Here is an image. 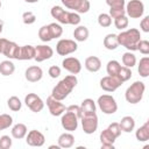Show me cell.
Returning <instances> with one entry per match:
<instances>
[{
    "mask_svg": "<svg viewBox=\"0 0 149 149\" xmlns=\"http://www.w3.org/2000/svg\"><path fill=\"white\" fill-rule=\"evenodd\" d=\"M140 28L144 33H149V16H144L140 22Z\"/></svg>",
    "mask_w": 149,
    "mask_h": 149,
    "instance_id": "obj_46",
    "label": "cell"
},
{
    "mask_svg": "<svg viewBox=\"0 0 149 149\" xmlns=\"http://www.w3.org/2000/svg\"><path fill=\"white\" fill-rule=\"evenodd\" d=\"M119 126L121 128V132H125V133H130L134 130L135 128V120L133 116L130 115H126L123 116L120 122H119Z\"/></svg>",
    "mask_w": 149,
    "mask_h": 149,
    "instance_id": "obj_22",
    "label": "cell"
},
{
    "mask_svg": "<svg viewBox=\"0 0 149 149\" xmlns=\"http://www.w3.org/2000/svg\"><path fill=\"white\" fill-rule=\"evenodd\" d=\"M48 28H49V31H50V35H51L52 40L61 37L62 34H63V28H62V26L58 24V23H56V22H52V23L48 24Z\"/></svg>",
    "mask_w": 149,
    "mask_h": 149,
    "instance_id": "obj_34",
    "label": "cell"
},
{
    "mask_svg": "<svg viewBox=\"0 0 149 149\" xmlns=\"http://www.w3.org/2000/svg\"><path fill=\"white\" fill-rule=\"evenodd\" d=\"M81 127L85 134H93L98 129V116L97 114H88V115H81Z\"/></svg>",
    "mask_w": 149,
    "mask_h": 149,
    "instance_id": "obj_11",
    "label": "cell"
},
{
    "mask_svg": "<svg viewBox=\"0 0 149 149\" xmlns=\"http://www.w3.org/2000/svg\"><path fill=\"white\" fill-rule=\"evenodd\" d=\"M122 64L129 69H132L136 64V57L132 51H127L122 55Z\"/></svg>",
    "mask_w": 149,
    "mask_h": 149,
    "instance_id": "obj_32",
    "label": "cell"
},
{
    "mask_svg": "<svg viewBox=\"0 0 149 149\" xmlns=\"http://www.w3.org/2000/svg\"><path fill=\"white\" fill-rule=\"evenodd\" d=\"M78 120L79 118L74 113L65 109V112L62 114V118H61V125L65 130L73 132L78 128Z\"/></svg>",
    "mask_w": 149,
    "mask_h": 149,
    "instance_id": "obj_9",
    "label": "cell"
},
{
    "mask_svg": "<svg viewBox=\"0 0 149 149\" xmlns=\"http://www.w3.org/2000/svg\"><path fill=\"white\" fill-rule=\"evenodd\" d=\"M10 133H12V136H13L14 139L21 140V139L26 137V135H27V133H28V129H27V126H26L24 123H20V122H19V123H16V125L13 126Z\"/></svg>",
    "mask_w": 149,
    "mask_h": 149,
    "instance_id": "obj_25",
    "label": "cell"
},
{
    "mask_svg": "<svg viewBox=\"0 0 149 149\" xmlns=\"http://www.w3.org/2000/svg\"><path fill=\"white\" fill-rule=\"evenodd\" d=\"M137 71L140 73V76L142 78H147L149 76V57L144 56L140 59L139 66H137Z\"/></svg>",
    "mask_w": 149,
    "mask_h": 149,
    "instance_id": "obj_30",
    "label": "cell"
},
{
    "mask_svg": "<svg viewBox=\"0 0 149 149\" xmlns=\"http://www.w3.org/2000/svg\"><path fill=\"white\" fill-rule=\"evenodd\" d=\"M144 91H146L144 83L140 81V80H136L130 86H128V88L125 92V98H126L127 102H129L132 105L139 104L143 98Z\"/></svg>",
    "mask_w": 149,
    "mask_h": 149,
    "instance_id": "obj_4",
    "label": "cell"
},
{
    "mask_svg": "<svg viewBox=\"0 0 149 149\" xmlns=\"http://www.w3.org/2000/svg\"><path fill=\"white\" fill-rule=\"evenodd\" d=\"M0 8H1V1H0Z\"/></svg>",
    "mask_w": 149,
    "mask_h": 149,
    "instance_id": "obj_52",
    "label": "cell"
},
{
    "mask_svg": "<svg viewBox=\"0 0 149 149\" xmlns=\"http://www.w3.org/2000/svg\"><path fill=\"white\" fill-rule=\"evenodd\" d=\"M38 37L42 42H50L52 40L51 35H50V31H49V28H48V24L47 26H42L40 29H38Z\"/></svg>",
    "mask_w": 149,
    "mask_h": 149,
    "instance_id": "obj_36",
    "label": "cell"
},
{
    "mask_svg": "<svg viewBox=\"0 0 149 149\" xmlns=\"http://www.w3.org/2000/svg\"><path fill=\"white\" fill-rule=\"evenodd\" d=\"M109 9H125V0H106Z\"/></svg>",
    "mask_w": 149,
    "mask_h": 149,
    "instance_id": "obj_40",
    "label": "cell"
},
{
    "mask_svg": "<svg viewBox=\"0 0 149 149\" xmlns=\"http://www.w3.org/2000/svg\"><path fill=\"white\" fill-rule=\"evenodd\" d=\"M22 21H23L24 24H33L36 21V15L30 10L24 12L22 14Z\"/></svg>",
    "mask_w": 149,
    "mask_h": 149,
    "instance_id": "obj_41",
    "label": "cell"
},
{
    "mask_svg": "<svg viewBox=\"0 0 149 149\" xmlns=\"http://www.w3.org/2000/svg\"><path fill=\"white\" fill-rule=\"evenodd\" d=\"M2 29H3V21L0 20V34L2 33Z\"/></svg>",
    "mask_w": 149,
    "mask_h": 149,
    "instance_id": "obj_49",
    "label": "cell"
},
{
    "mask_svg": "<svg viewBox=\"0 0 149 149\" xmlns=\"http://www.w3.org/2000/svg\"><path fill=\"white\" fill-rule=\"evenodd\" d=\"M34 57H35V47H33L30 44L20 47L17 59H20V61H30V59H34Z\"/></svg>",
    "mask_w": 149,
    "mask_h": 149,
    "instance_id": "obj_20",
    "label": "cell"
},
{
    "mask_svg": "<svg viewBox=\"0 0 149 149\" xmlns=\"http://www.w3.org/2000/svg\"><path fill=\"white\" fill-rule=\"evenodd\" d=\"M107 128L114 134V136H115L116 139L121 135V128H120V126H119V122H112Z\"/></svg>",
    "mask_w": 149,
    "mask_h": 149,
    "instance_id": "obj_44",
    "label": "cell"
},
{
    "mask_svg": "<svg viewBox=\"0 0 149 149\" xmlns=\"http://www.w3.org/2000/svg\"><path fill=\"white\" fill-rule=\"evenodd\" d=\"M78 44L74 40L69 38H62L56 44V52L61 56H68L74 51H77Z\"/></svg>",
    "mask_w": 149,
    "mask_h": 149,
    "instance_id": "obj_6",
    "label": "cell"
},
{
    "mask_svg": "<svg viewBox=\"0 0 149 149\" xmlns=\"http://www.w3.org/2000/svg\"><path fill=\"white\" fill-rule=\"evenodd\" d=\"M140 40H141V33L136 28H130V29L123 30L118 35L119 45L125 47L128 51L137 50V44H139Z\"/></svg>",
    "mask_w": 149,
    "mask_h": 149,
    "instance_id": "obj_2",
    "label": "cell"
},
{
    "mask_svg": "<svg viewBox=\"0 0 149 149\" xmlns=\"http://www.w3.org/2000/svg\"><path fill=\"white\" fill-rule=\"evenodd\" d=\"M13 123V118L9 114H0V132L9 128Z\"/></svg>",
    "mask_w": 149,
    "mask_h": 149,
    "instance_id": "obj_35",
    "label": "cell"
},
{
    "mask_svg": "<svg viewBox=\"0 0 149 149\" xmlns=\"http://www.w3.org/2000/svg\"><path fill=\"white\" fill-rule=\"evenodd\" d=\"M26 142L30 147H42L45 142V137L41 132H38L36 129H33L29 133H27Z\"/></svg>",
    "mask_w": 149,
    "mask_h": 149,
    "instance_id": "obj_14",
    "label": "cell"
},
{
    "mask_svg": "<svg viewBox=\"0 0 149 149\" xmlns=\"http://www.w3.org/2000/svg\"><path fill=\"white\" fill-rule=\"evenodd\" d=\"M98 106L100 111L105 114H114L118 111V104L114 99V97L109 94H102L98 98Z\"/></svg>",
    "mask_w": 149,
    "mask_h": 149,
    "instance_id": "obj_5",
    "label": "cell"
},
{
    "mask_svg": "<svg viewBox=\"0 0 149 149\" xmlns=\"http://www.w3.org/2000/svg\"><path fill=\"white\" fill-rule=\"evenodd\" d=\"M52 55H54L52 48L47 45V44H41V45H36L35 47V57H34V59L37 63L51 58Z\"/></svg>",
    "mask_w": 149,
    "mask_h": 149,
    "instance_id": "obj_13",
    "label": "cell"
},
{
    "mask_svg": "<svg viewBox=\"0 0 149 149\" xmlns=\"http://www.w3.org/2000/svg\"><path fill=\"white\" fill-rule=\"evenodd\" d=\"M24 104L34 113H38L44 108V101L35 93H28L24 97Z\"/></svg>",
    "mask_w": 149,
    "mask_h": 149,
    "instance_id": "obj_10",
    "label": "cell"
},
{
    "mask_svg": "<svg viewBox=\"0 0 149 149\" xmlns=\"http://www.w3.org/2000/svg\"><path fill=\"white\" fill-rule=\"evenodd\" d=\"M85 69L90 72H98L101 68V61L97 56H90L85 59Z\"/></svg>",
    "mask_w": 149,
    "mask_h": 149,
    "instance_id": "obj_21",
    "label": "cell"
},
{
    "mask_svg": "<svg viewBox=\"0 0 149 149\" xmlns=\"http://www.w3.org/2000/svg\"><path fill=\"white\" fill-rule=\"evenodd\" d=\"M74 144V136L69 132V133H63L58 137V146L61 148H71Z\"/></svg>",
    "mask_w": 149,
    "mask_h": 149,
    "instance_id": "obj_23",
    "label": "cell"
},
{
    "mask_svg": "<svg viewBox=\"0 0 149 149\" xmlns=\"http://www.w3.org/2000/svg\"><path fill=\"white\" fill-rule=\"evenodd\" d=\"M128 17L126 15H122V16H119V17H115L114 19V26L116 29H120V30H123L128 27Z\"/></svg>",
    "mask_w": 149,
    "mask_h": 149,
    "instance_id": "obj_38",
    "label": "cell"
},
{
    "mask_svg": "<svg viewBox=\"0 0 149 149\" xmlns=\"http://www.w3.org/2000/svg\"><path fill=\"white\" fill-rule=\"evenodd\" d=\"M12 147V139L8 135H2L0 137V149H9Z\"/></svg>",
    "mask_w": 149,
    "mask_h": 149,
    "instance_id": "obj_43",
    "label": "cell"
},
{
    "mask_svg": "<svg viewBox=\"0 0 149 149\" xmlns=\"http://www.w3.org/2000/svg\"><path fill=\"white\" fill-rule=\"evenodd\" d=\"M47 106H48L49 112L52 116H59L66 109V107L61 102V100H57V99L52 98L51 95L47 98Z\"/></svg>",
    "mask_w": 149,
    "mask_h": 149,
    "instance_id": "obj_15",
    "label": "cell"
},
{
    "mask_svg": "<svg viewBox=\"0 0 149 149\" xmlns=\"http://www.w3.org/2000/svg\"><path fill=\"white\" fill-rule=\"evenodd\" d=\"M120 69H121V64L115 59L109 61L106 65V71H107V74H109V76H115L116 77Z\"/></svg>",
    "mask_w": 149,
    "mask_h": 149,
    "instance_id": "obj_31",
    "label": "cell"
},
{
    "mask_svg": "<svg viewBox=\"0 0 149 149\" xmlns=\"http://www.w3.org/2000/svg\"><path fill=\"white\" fill-rule=\"evenodd\" d=\"M137 50L143 55H148L149 54V42L147 40H140V42L137 44Z\"/></svg>",
    "mask_w": 149,
    "mask_h": 149,
    "instance_id": "obj_42",
    "label": "cell"
},
{
    "mask_svg": "<svg viewBox=\"0 0 149 149\" xmlns=\"http://www.w3.org/2000/svg\"><path fill=\"white\" fill-rule=\"evenodd\" d=\"M115 140H116V137L114 136V134L108 128L104 129L100 133V142H101L102 149H113Z\"/></svg>",
    "mask_w": 149,
    "mask_h": 149,
    "instance_id": "obj_17",
    "label": "cell"
},
{
    "mask_svg": "<svg viewBox=\"0 0 149 149\" xmlns=\"http://www.w3.org/2000/svg\"><path fill=\"white\" fill-rule=\"evenodd\" d=\"M78 79L76 77V74H69L65 78H63L62 80H59L56 86L52 88L51 92V97L57 99V100H64L71 92L72 90L77 86Z\"/></svg>",
    "mask_w": 149,
    "mask_h": 149,
    "instance_id": "obj_1",
    "label": "cell"
},
{
    "mask_svg": "<svg viewBox=\"0 0 149 149\" xmlns=\"http://www.w3.org/2000/svg\"><path fill=\"white\" fill-rule=\"evenodd\" d=\"M24 77L30 83H37L42 79L43 77V71L40 66L37 65H31L29 68H27L26 72H24Z\"/></svg>",
    "mask_w": 149,
    "mask_h": 149,
    "instance_id": "obj_18",
    "label": "cell"
},
{
    "mask_svg": "<svg viewBox=\"0 0 149 149\" xmlns=\"http://www.w3.org/2000/svg\"><path fill=\"white\" fill-rule=\"evenodd\" d=\"M66 111L74 113L79 119L81 118V109H80V106H78V105H70L69 107H66Z\"/></svg>",
    "mask_w": 149,
    "mask_h": 149,
    "instance_id": "obj_47",
    "label": "cell"
},
{
    "mask_svg": "<svg viewBox=\"0 0 149 149\" xmlns=\"http://www.w3.org/2000/svg\"><path fill=\"white\" fill-rule=\"evenodd\" d=\"M80 109H81V115L94 114L95 113V102L93 101V99L86 98V99H84L81 101Z\"/></svg>",
    "mask_w": 149,
    "mask_h": 149,
    "instance_id": "obj_24",
    "label": "cell"
},
{
    "mask_svg": "<svg viewBox=\"0 0 149 149\" xmlns=\"http://www.w3.org/2000/svg\"><path fill=\"white\" fill-rule=\"evenodd\" d=\"M7 41H8V40H6V38H0V54H2L3 48H5L6 43H7Z\"/></svg>",
    "mask_w": 149,
    "mask_h": 149,
    "instance_id": "obj_48",
    "label": "cell"
},
{
    "mask_svg": "<svg viewBox=\"0 0 149 149\" xmlns=\"http://www.w3.org/2000/svg\"><path fill=\"white\" fill-rule=\"evenodd\" d=\"M123 83L115 76H105L100 79V87L106 92H114Z\"/></svg>",
    "mask_w": 149,
    "mask_h": 149,
    "instance_id": "obj_12",
    "label": "cell"
},
{
    "mask_svg": "<svg viewBox=\"0 0 149 149\" xmlns=\"http://www.w3.org/2000/svg\"><path fill=\"white\" fill-rule=\"evenodd\" d=\"M55 148H56V149H59L61 147H59L58 144H57V146H50V147H49V149H55Z\"/></svg>",
    "mask_w": 149,
    "mask_h": 149,
    "instance_id": "obj_51",
    "label": "cell"
},
{
    "mask_svg": "<svg viewBox=\"0 0 149 149\" xmlns=\"http://www.w3.org/2000/svg\"><path fill=\"white\" fill-rule=\"evenodd\" d=\"M19 51H20L19 44H16L15 42H12V41H7V43H6L5 48H3L2 54L7 58H9V59H17Z\"/></svg>",
    "mask_w": 149,
    "mask_h": 149,
    "instance_id": "obj_19",
    "label": "cell"
},
{
    "mask_svg": "<svg viewBox=\"0 0 149 149\" xmlns=\"http://www.w3.org/2000/svg\"><path fill=\"white\" fill-rule=\"evenodd\" d=\"M50 14L54 19H56V21H58L59 23H63V24L77 26L80 23V20H81L78 13L65 10L61 6H54L50 10Z\"/></svg>",
    "mask_w": 149,
    "mask_h": 149,
    "instance_id": "obj_3",
    "label": "cell"
},
{
    "mask_svg": "<svg viewBox=\"0 0 149 149\" xmlns=\"http://www.w3.org/2000/svg\"><path fill=\"white\" fill-rule=\"evenodd\" d=\"M48 73H49V76H50L51 78H57V77H59V74H61V68L57 66V65H52V66L49 68Z\"/></svg>",
    "mask_w": 149,
    "mask_h": 149,
    "instance_id": "obj_45",
    "label": "cell"
},
{
    "mask_svg": "<svg viewBox=\"0 0 149 149\" xmlns=\"http://www.w3.org/2000/svg\"><path fill=\"white\" fill-rule=\"evenodd\" d=\"M98 23H99L100 27L107 28V27H109L112 24V17L107 13H101L98 16Z\"/></svg>",
    "mask_w": 149,
    "mask_h": 149,
    "instance_id": "obj_37",
    "label": "cell"
},
{
    "mask_svg": "<svg viewBox=\"0 0 149 149\" xmlns=\"http://www.w3.org/2000/svg\"><path fill=\"white\" fill-rule=\"evenodd\" d=\"M104 47L107 50H115L119 47L118 43V35L116 34H107L104 37Z\"/></svg>",
    "mask_w": 149,
    "mask_h": 149,
    "instance_id": "obj_28",
    "label": "cell"
},
{
    "mask_svg": "<svg viewBox=\"0 0 149 149\" xmlns=\"http://www.w3.org/2000/svg\"><path fill=\"white\" fill-rule=\"evenodd\" d=\"M126 14L130 19H140L144 13V5L141 0H130L126 7Z\"/></svg>",
    "mask_w": 149,
    "mask_h": 149,
    "instance_id": "obj_8",
    "label": "cell"
},
{
    "mask_svg": "<svg viewBox=\"0 0 149 149\" xmlns=\"http://www.w3.org/2000/svg\"><path fill=\"white\" fill-rule=\"evenodd\" d=\"M7 106H8V108H9L10 111L17 112V111L21 109L22 102H21V100H20L16 95H12V97H9L8 100H7Z\"/></svg>",
    "mask_w": 149,
    "mask_h": 149,
    "instance_id": "obj_33",
    "label": "cell"
},
{
    "mask_svg": "<svg viewBox=\"0 0 149 149\" xmlns=\"http://www.w3.org/2000/svg\"><path fill=\"white\" fill-rule=\"evenodd\" d=\"M63 68L69 71L71 74H78L81 71V63L76 57H66L62 62Z\"/></svg>",
    "mask_w": 149,
    "mask_h": 149,
    "instance_id": "obj_16",
    "label": "cell"
},
{
    "mask_svg": "<svg viewBox=\"0 0 149 149\" xmlns=\"http://www.w3.org/2000/svg\"><path fill=\"white\" fill-rule=\"evenodd\" d=\"M136 140L139 142H146L149 140V121H146L135 133Z\"/></svg>",
    "mask_w": 149,
    "mask_h": 149,
    "instance_id": "obj_26",
    "label": "cell"
},
{
    "mask_svg": "<svg viewBox=\"0 0 149 149\" xmlns=\"http://www.w3.org/2000/svg\"><path fill=\"white\" fill-rule=\"evenodd\" d=\"M90 31L85 26H78L77 28H74L73 30V37L77 42H84L88 38Z\"/></svg>",
    "mask_w": 149,
    "mask_h": 149,
    "instance_id": "obj_27",
    "label": "cell"
},
{
    "mask_svg": "<svg viewBox=\"0 0 149 149\" xmlns=\"http://www.w3.org/2000/svg\"><path fill=\"white\" fill-rule=\"evenodd\" d=\"M132 70L129 69V68H127V66H121V69H120V71H119V73H118V78L122 81V83H125V81H127V80H129L130 79V77H132Z\"/></svg>",
    "mask_w": 149,
    "mask_h": 149,
    "instance_id": "obj_39",
    "label": "cell"
},
{
    "mask_svg": "<svg viewBox=\"0 0 149 149\" xmlns=\"http://www.w3.org/2000/svg\"><path fill=\"white\" fill-rule=\"evenodd\" d=\"M14 71H15V65L10 59H6L0 63V73L2 76H6V77L10 76L14 73Z\"/></svg>",
    "mask_w": 149,
    "mask_h": 149,
    "instance_id": "obj_29",
    "label": "cell"
},
{
    "mask_svg": "<svg viewBox=\"0 0 149 149\" xmlns=\"http://www.w3.org/2000/svg\"><path fill=\"white\" fill-rule=\"evenodd\" d=\"M26 2L28 3H35V2H38V0H24Z\"/></svg>",
    "mask_w": 149,
    "mask_h": 149,
    "instance_id": "obj_50",
    "label": "cell"
},
{
    "mask_svg": "<svg viewBox=\"0 0 149 149\" xmlns=\"http://www.w3.org/2000/svg\"><path fill=\"white\" fill-rule=\"evenodd\" d=\"M61 1L68 9H72L78 14L87 13L91 7L88 0H61Z\"/></svg>",
    "mask_w": 149,
    "mask_h": 149,
    "instance_id": "obj_7",
    "label": "cell"
}]
</instances>
